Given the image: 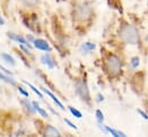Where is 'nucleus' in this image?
<instances>
[{"instance_id":"f257e3e1","label":"nucleus","mask_w":148,"mask_h":137,"mask_svg":"<svg viewBox=\"0 0 148 137\" xmlns=\"http://www.w3.org/2000/svg\"><path fill=\"white\" fill-rule=\"evenodd\" d=\"M119 37H121V39L123 42H125L127 44H132V45H136L139 42V33H138V30L133 26H129V24H124V26L121 27Z\"/></svg>"},{"instance_id":"f03ea898","label":"nucleus","mask_w":148,"mask_h":137,"mask_svg":"<svg viewBox=\"0 0 148 137\" xmlns=\"http://www.w3.org/2000/svg\"><path fill=\"white\" fill-rule=\"evenodd\" d=\"M105 65H106L107 73L109 75H111V76H115V75L119 74V71L122 69V62H121L119 58L116 57V55H114V54L108 55V58L106 59Z\"/></svg>"},{"instance_id":"7ed1b4c3","label":"nucleus","mask_w":148,"mask_h":137,"mask_svg":"<svg viewBox=\"0 0 148 137\" xmlns=\"http://www.w3.org/2000/svg\"><path fill=\"white\" fill-rule=\"evenodd\" d=\"M75 90L77 96L86 102L87 104H90L91 102V97H90V91L87 88V84L85 81H76L75 83Z\"/></svg>"},{"instance_id":"20e7f679","label":"nucleus","mask_w":148,"mask_h":137,"mask_svg":"<svg viewBox=\"0 0 148 137\" xmlns=\"http://www.w3.org/2000/svg\"><path fill=\"white\" fill-rule=\"evenodd\" d=\"M74 14L76 19H78L80 21H85V20L90 19V16L92 14V9L87 5H77L74 9Z\"/></svg>"},{"instance_id":"39448f33","label":"nucleus","mask_w":148,"mask_h":137,"mask_svg":"<svg viewBox=\"0 0 148 137\" xmlns=\"http://www.w3.org/2000/svg\"><path fill=\"white\" fill-rule=\"evenodd\" d=\"M42 135H44V136H48V137H60L61 136V133H60L56 128H54L53 126L47 125V126L45 127L44 131H42Z\"/></svg>"},{"instance_id":"423d86ee","label":"nucleus","mask_w":148,"mask_h":137,"mask_svg":"<svg viewBox=\"0 0 148 137\" xmlns=\"http://www.w3.org/2000/svg\"><path fill=\"white\" fill-rule=\"evenodd\" d=\"M7 37H8V38H10L12 40H15V42L20 43V44H24V45H25V46H28L29 48H31V47H32V46L30 45V43H29L25 38H23L22 36H20V35L13 34V33H7Z\"/></svg>"},{"instance_id":"0eeeda50","label":"nucleus","mask_w":148,"mask_h":137,"mask_svg":"<svg viewBox=\"0 0 148 137\" xmlns=\"http://www.w3.org/2000/svg\"><path fill=\"white\" fill-rule=\"evenodd\" d=\"M34 44H35V47L40 50V51H45V52H49L51 51V46L44 39H35Z\"/></svg>"},{"instance_id":"6e6552de","label":"nucleus","mask_w":148,"mask_h":137,"mask_svg":"<svg viewBox=\"0 0 148 137\" xmlns=\"http://www.w3.org/2000/svg\"><path fill=\"white\" fill-rule=\"evenodd\" d=\"M40 89H41V90H42V91H44V92H45V93H46V95H47L48 97H51V99H52V100H53L54 103L56 104V106H59V107H60L61 109H63V111L66 109V107L63 106V104L61 103V102H60V100L58 99V97H55V96H54V95H53V93H52L51 91H48L47 89H45V88H42V86H41Z\"/></svg>"},{"instance_id":"1a4fd4ad","label":"nucleus","mask_w":148,"mask_h":137,"mask_svg":"<svg viewBox=\"0 0 148 137\" xmlns=\"http://www.w3.org/2000/svg\"><path fill=\"white\" fill-rule=\"evenodd\" d=\"M40 60H41V62H42L44 65H46L49 69H53L54 67H55V62H54V60H53V59L51 58V55L47 54V53L44 54V55L41 57Z\"/></svg>"},{"instance_id":"9d476101","label":"nucleus","mask_w":148,"mask_h":137,"mask_svg":"<svg viewBox=\"0 0 148 137\" xmlns=\"http://www.w3.org/2000/svg\"><path fill=\"white\" fill-rule=\"evenodd\" d=\"M95 48V45L93 43H85L80 46V52L83 53H86V52H90V51H93Z\"/></svg>"},{"instance_id":"9b49d317","label":"nucleus","mask_w":148,"mask_h":137,"mask_svg":"<svg viewBox=\"0 0 148 137\" xmlns=\"http://www.w3.org/2000/svg\"><path fill=\"white\" fill-rule=\"evenodd\" d=\"M21 104L24 106V108L30 113V114H34L35 112H36V109H35V107H34V105L32 104L29 103V100H25V99H23V100H21Z\"/></svg>"},{"instance_id":"f8f14e48","label":"nucleus","mask_w":148,"mask_h":137,"mask_svg":"<svg viewBox=\"0 0 148 137\" xmlns=\"http://www.w3.org/2000/svg\"><path fill=\"white\" fill-rule=\"evenodd\" d=\"M1 58L5 60V62H7L8 65H12V66H15V60L14 58L8 54V53H1Z\"/></svg>"},{"instance_id":"ddd939ff","label":"nucleus","mask_w":148,"mask_h":137,"mask_svg":"<svg viewBox=\"0 0 148 137\" xmlns=\"http://www.w3.org/2000/svg\"><path fill=\"white\" fill-rule=\"evenodd\" d=\"M32 105H34V107H35V109H36V112H38L42 118H48V114H47V112L44 109V108H41L40 106H39V104L37 103V102H34L32 103Z\"/></svg>"},{"instance_id":"4468645a","label":"nucleus","mask_w":148,"mask_h":137,"mask_svg":"<svg viewBox=\"0 0 148 137\" xmlns=\"http://www.w3.org/2000/svg\"><path fill=\"white\" fill-rule=\"evenodd\" d=\"M0 80H2V81H5L6 83H9V84H12V85H16V83H15V81L12 78V77H9V75H3L2 73H0Z\"/></svg>"},{"instance_id":"2eb2a0df","label":"nucleus","mask_w":148,"mask_h":137,"mask_svg":"<svg viewBox=\"0 0 148 137\" xmlns=\"http://www.w3.org/2000/svg\"><path fill=\"white\" fill-rule=\"evenodd\" d=\"M23 82H24V83H25V84H27V85H28V86H29V88H30V89H31V90H32V91H34V92H35L36 95H38V97H39L40 99H42V98H44V97H42V95H41V92H40V91L38 90V89H37V88H36V86H34L32 84H30V83H28L27 81H23Z\"/></svg>"},{"instance_id":"dca6fc26","label":"nucleus","mask_w":148,"mask_h":137,"mask_svg":"<svg viewBox=\"0 0 148 137\" xmlns=\"http://www.w3.org/2000/svg\"><path fill=\"white\" fill-rule=\"evenodd\" d=\"M106 129H107V131L108 133H110L112 136H115V137H119V136H125V134H123V133H121V131H117V130H114V129H111L110 127H107L106 126Z\"/></svg>"},{"instance_id":"f3484780","label":"nucleus","mask_w":148,"mask_h":137,"mask_svg":"<svg viewBox=\"0 0 148 137\" xmlns=\"http://www.w3.org/2000/svg\"><path fill=\"white\" fill-rule=\"evenodd\" d=\"M21 2L27 7H35L38 3V0H21Z\"/></svg>"},{"instance_id":"a211bd4d","label":"nucleus","mask_w":148,"mask_h":137,"mask_svg":"<svg viewBox=\"0 0 148 137\" xmlns=\"http://www.w3.org/2000/svg\"><path fill=\"white\" fill-rule=\"evenodd\" d=\"M68 108H69L70 113H71V114L74 115L75 118H77V119H80V118H82V113H80V112H79L78 109H76L75 107H73V106H69Z\"/></svg>"},{"instance_id":"6ab92c4d","label":"nucleus","mask_w":148,"mask_h":137,"mask_svg":"<svg viewBox=\"0 0 148 137\" xmlns=\"http://www.w3.org/2000/svg\"><path fill=\"white\" fill-rule=\"evenodd\" d=\"M139 62H140V60H139L138 57H133V58L131 59V66H132L133 68H137V67L139 66Z\"/></svg>"},{"instance_id":"aec40b11","label":"nucleus","mask_w":148,"mask_h":137,"mask_svg":"<svg viewBox=\"0 0 148 137\" xmlns=\"http://www.w3.org/2000/svg\"><path fill=\"white\" fill-rule=\"evenodd\" d=\"M95 115H97V119H98L99 123H101V122L103 121V114H102V112H101L100 109H98V111L95 112Z\"/></svg>"},{"instance_id":"412c9836","label":"nucleus","mask_w":148,"mask_h":137,"mask_svg":"<svg viewBox=\"0 0 148 137\" xmlns=\"http://www.w3.org/2000/svg\"><path fill=\"white\" fill-rule=\"evenodd\" d=\"M18 57H20V59H21V60H22V61L24 62V65H25L27 67H29V68H30V65L28 64V60H27V59H25V58L23 57V54H22L21 52H18Z\"/></svg>"},{"instance_id":"4be33fe9","label":"nucleus","mask_w":148,"mask_h":137,"mask_svg":"<svg viewBox=\"0 0 148 137\" xmlns=\"http://www.w3.org/2000/svg\"><path fill=\"white\" fill-rule=\"evenodd\" d=\"M64 122H66V123H67L69 127H71V128H74V129H77V126H76L75 123H73L70 120H68V119H64Z\"/></svg>"},{"instance_id":"5701e85b","label":"nucleus","mask_w":148,"mask_h":137,"mask_svg":"<svg viewBox=\"0 0 148 137\" xmlns=\"http://www.w3.org/2000/svg\"><path fill=\"white\" fill-rule=\"evenodd\" d=\"M18 91H20V92H21V93H22L24 97H29V92H27V91H25V90H24L22 86H20V88H18Z\"/></svg>"},{"instance_id":"b1692460","label":"nucleus","mask_w":148,"mask_h":137,"mask_svg":"<svg viewBox=\"0 0 148 137\" xmlns=\"http://www.w3.org/2000/svg\"><path fill=\"white\" fill-rule=\"evenodd\" d=\"M0 70H2L5 74H7V75H9V76H12V75H13V74H12V73H10L8 69H6L3 66H1V65H0Z\"/></svg>"},{"instance_id":"393cba45","label":"nucleus","mask_w":148,"mask_h":137,"mask_svg":"<svg viewBox=\"0 0 148 137\" xmlns=\"http://www.w3.org/2000/svg\"><path fill=\"white\" fill-rule=\"evenodd\" d=\"M138 113H139V114H140V115H141V116H143L145 120H148V115L146 114V113H145V112H144V111H141V109H138Z\"/></svg>"},{"instance_id":"a878e982","label":"nucleus","mask_w":148,"mask_h":137,"mask_svg":"<svg viewBox=\"0 0 148 137\" xmlns=\"http://www.w3.org/2000/svg\"><path fill=\"white\" fill-rule=\"evenodd\" d=\"M27 40H28L29 43H34V42H35V38H34L31 35H27Z\"/></svg>"},{"instance_id":"bb28decb","label":"nucleus","mask_w":148,"mask_h":137,"mask_svg":"<svg viewBox=\"0 0 148 137\" xmlns=\"http://www.w3.org/2000/svg\"><path fill=\"white\" fill-rule=\"evenodd\" d=\"M103 100V97L101 95H98V102H102Z\"/></svg>"},{"instance_id":"cd10ccee","label":"nucleus","mask_w":148,"mask_h":137,"mask_svg":"<svg viewBox=\"0 0 148 137\" xmlns=\"http://www.w3.org/2000/svg\"><path fill=\"white\" fill-rule=\"evenodd\" d=\"M5 24V20L1 17V15H0V26H3Z\"/></svg>"}]
</instances>
